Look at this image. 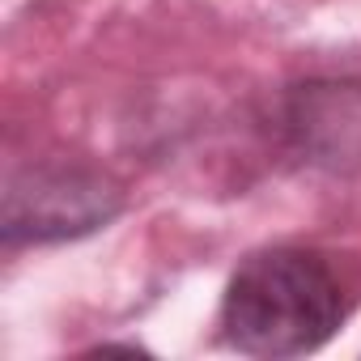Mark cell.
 <instances>
[{"label": "cell", "instance_id": "obj_2", "mask_svg": "<svg viewBox=\"0 0 361 361\" xmlns=\"http://www.w3.org/2000/svg\"><path fill=\"white\" fill-rule=\"evenodd\" d=\"M123 209V188L90 166H22L5 183L0 238L5 247H43L64 238H85L115 221Z\"/></svg>", "mask_w": 361, "mask_h": 361}, {"label": "cell", "instance_id": "obj_3", "mask_svg": "<svg viewBox=\"0 0 361 361\" xmlns=\"http://www.w3.org/2000/svg\"><path fill=\"white\" fill-rule=\"evenodd\" d=\"M281 136L323 170H361V81H302L281 98Z\"/></svg>", "mask_w": 361, "mask_h": 361}, {"label": "cell", "instance_id": "obj_1", "mask_svg": "<svg viewBox=\"0 0 361 361\" xmlns=\"http://www.w3.org/2000/svg\"><path fill=\"white\" fill-rule=\"evenodd\" d=\"M344 314V285L319 251L264 247L226 285L221 340L247 357H302L323 348Z\"/></svg>", "mask_w": 361, "mask_h": 361}]
</instances>
